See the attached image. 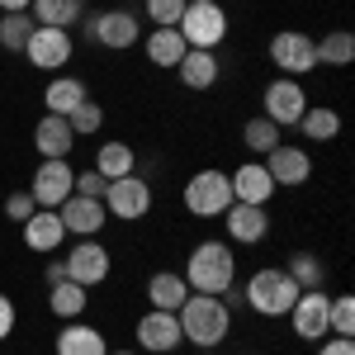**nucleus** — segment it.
<instances>
[{"label":"nucleus","instance_id":"1","mask_svg":"<svg viewBox=\"0 0 355 355\" xmlns=\"http://www.w3.org/2000/svg\"><path fill=\"white\" fill-rule=\"evenodd\" d=\"M175 322H180V336L199 346V351H218L223 341L232 336V308L218 299V294H190V299L175 308Z\"/></svg>","mask_w":355,"mask_h":355},{"label":"nucleus","instance_id":"2","mask_svg":"<svg viewBox=\"0 0 355 355\" xmlns=\"http://www.w3.org/2000/svg\"><path fill=\"white\" fill-rule=\"evenodd\" d=\"M185 284H190V294H227L232 284H237V256H232V246L227 242H199L185 256Z\"/></svg>","mask_w":355,"mask_h":355},{"label":"nucleus","instance_id":"3","mask_svg":"<svg viewBox=\"0 0 355 355\" xmlns=\"http://www.w3.org/2000/svg\"><path fill=\"white\" fill-rule=\"evenodd\" d=\"M299 294L303 289L289 279L284 266H261V270L242 284V299H246V308H251L256 318H289V308H294Z\"/></svg>","mask_w":355,"mask_h":355},{"label":"nucleus","instance_id":"4","mask_svg":"<svg viewBox=\"0 0 355 355\" xmlns=\"http://www.w3.org/2000/svg\"><path fill=\"white\" fill-rule=\"evenodd\" d=\"M180 38L185 48H204V53H218L223 38H227V10L218 0H185V15H180Z\"/></svg>","mask_w":355,"mask_h":355},{"label":"nucleus","instance_id":"5","mask_svg":"<svg viewBox=\"0 0 355 355\" xmlns=\"http://www.w3.org/2000/svg\"><path fill=\"white\" fill-rule=\"evenodd\" d=\"M180 204L190 209L194 218H223V214H227V204H232L227 171H218V166L194 171L190 180H185V190H180Z\"/></svg>","mask_w":355,"mask_h":355},{"label":"nucleus","instance_id":"6","mask_svg":"<svg viewBox=\"0 0 355 355\" xmlns=\"http://www.w3.org/2000/svg\"><path fill=\"white\" fill-rule=\"evenodd\" d=\"M81 24H85V43L110 48V53H128L142 38V24H137L133 10H95V15H85Z\"/></svg>","mask_w":355,"mask_h":355},{"label":"nucleus","instance_id":"7","mask_svg":"<svg viewBox=\"0 0 355 355\" xmlns=\"http://www.w3.org/2000/svg\"><path fill=\"white\" fill-rule=\"evenodd\" d=\"M152 204H157V194H152V180H142V175H119L110 180V190H105V214L119 223H142L152 214Z\"/></svg>","mask_w":355,"mask_h":355},{"label":"nucleus","instance_id":"8","mask_svg":"<svg viewBox=\"0 0 355 355\" xmlns=\"http://www.w3.org/2000/svg\"><path fill=\"white\" fill-rule=\"evenodd\" d=\"M270 67L279 76H294L303 81L308 71H318V53H313V38L299 33V28H279L270 38Z\"/></svg>","mask_w":355,"mask_h":355},{"label":"nucleus","instance_id":"9","mask_svg":"<svg viewBox=\"0 0 355 355\" xmlns=\"http://www.w3.org/2000/svg\"><path fill=\"white\" fill-rule=\"evenodd\" d=\"M62 266H67V279H76V284H85V289H95V284L110 279L114 256H110V246L100 242V237H81V242L62 256Z\"/></svg>","mask_w":355,"mask_h":355},{"label":"nucleus","instance_id":"10","mask_svg":"<svg viewBox=\"0 0 355 355\" xmlns=\"http://www.w3.org/2000/svg\"><path fill=\"white\" fill-rule=\"evenodd\" d=\"M261 105H266V119L275 128H299L303 110H308V90L294 76H275L266 90H261Z\"/></svg>","mask_w":355,"mask_h":355},{"label":"nucleus","instance_id":"11","mask_svg":"<svg viewBox=\"0 0 355 355\" xmlns=\"http://www.w3.org/2000/svg\"><path fill=\"white\" fill-rule=\"evenodd\" d=\"M76 53V38H71V28H33L24 43V57L38 67V71H62L67 62Z\"/></svg>","mask_w":355,"mask_h":355},{"label":"nucleus","instance_id":"12","mask_svg":"<svg viewBox=\"0 0 355 355\" xmlns=\"http://www.w3.org/2000/svg\"><path fill=\"white\" fill-rule=\"evenodd\" d=\"M331 294H322V289H303L299 299H294V308H289V322H294V336L299 341H322V336H331Z\"/></svg>","mask_w":355,"mask_h":355},{"label":"nucleus","instance_id":"13","mask_svg":"<svg viewBox=\"0 0 355 355\" xmlns=\"http://www.w3.org/2000/svg\"><path fill=\"white\" fill-rule=\"evenodd\" d=\"M71 190H76V171H71L67 157H62V162H43L33 171V185H28V194H33L38 209H62V204L71 199Z\"/></svg>","mask_w":355,"mask_h":355},{"label":"nucleus","instance_id":"14","mask_svg":"<svg viewBox=\"0 0 355 355\" xmlns=\"http://www.w3.org/2000/svg\"><path fill=\"white\" fill-rule=\"evenodd\" d=\"M185 336H180V322H175V313H162V308H147L142 318H137V351L142 355H171L180 346Z\"/></svg>","mask_w":355,"mask_h":355},{"label":"nucleus","instance_id":"15","mask_svg":"<svg viewBox=\"0 0 355 355\" xmlns=\"http://www.w3.org/2000/svg\"><path fill=\"white\" fill-rule=\"evenodd\" d=\"M266 171H270L275 190H299V185L313 180V157L303 147H294V142H279L270 157H266Z\"/></svg>","mask_w":355,"mask_h":355},{"label":"nucleus","instance_id":"16","mask_svg":"<svg viewBox=\"0 0 355 355\" xmlns=\"http://www.w3.org/2000/svg\"><path fill=\"white\" fill-rule=\"evenodd\" d=\"M57 218H62V227H67V237H100L105 223H110V214H105V199L71 194V199L57 209Z\"/></svg>","mask_w":355,"mask_h":355},{"label":"nucleus","instance_id":"17","mask_svg":"<svg viewBox=\"0 0 355 355\" xmlns=\"http://www.w3.org/2000/svg\"><path fill=\"white\" fill-rule=\"evenodd\" d=\"M223 223H227V237L242 246H261L270 237V209L266 204H227Z\"/></svg>","mask_w":355,"mask_h":355},{"label":"nucleus","instance_id":"18","mask_svg":"<svg viewBox=\"0 0 355 355\" xmlns=\"http://www.w3.org/2000/svg\"><path fill=\"white\" fill-rule=\"evenodd\" d=\"M227 185H232V204H266L275 199V180L266 162H242L237 171H227Z\"/></svg>","mask_w":355,"mask_h":355},{"label":"nucleus","instance_id":"19","mask_svg":"<svg viewBox=\"0 0 355 355\" xmlns=\"http://www.w3.org/2000/svg\"><path fill=\"white\" fill-rule=\"evenodd\" d=\"M33 147L43 152V162H62V157H71L76 133H71V123H67L62 114H43L38 128H33Z\"/></svg>","mask_w":355,"mask_h":355},{"label":"nucleus","instance_id":"20","mask_svg":"<svg viewBox=\"0 0 355 355\" xmlns=\"http://www.w3.org/2000/svg\"><path fill=\"white\" fill-rule=\"evenodd\" d=\"M19 227H24V246L38 251V256H53V251H62V242H67V227L57 218V209H38V214L28 223H19Z\"/></svg>","mask_w":355,"mask_h":355},{"label":"nucleus","instance_id":"21","mask_svg":"<svg viewBox=\"0 0 355 355\" xmlns=\"http://www.w3.org/2000/svg\"><path fill=\"white\" fill-rule=\"evenodd\" d=\"M175 76H180V85H185V90H214V85H218V76H223L218 53H204V48H190V53L180 57Z\"/></svg>","mask_w":355,"mask_h":355},{"label":"nucleus","instance_id":"22","mask_svg":"<svg viewBox=\"0 0 355 355\" xmlns=\"http://www.w3.org/2000/svg\"><path fill=\"white\" fill-rule=\"evenodd\" d=\"M57 355H110V341H105V331L90 327V322H67V327L57 331Z\"/></svg>","mask_w":355,"mask_h":355},{"label":"nucleus","instance_id":"23","mask_svg":"<svg viewBox=\"0 0 355 355\" xmlns=\"http://www.w3.org/2000/svg\"><path fill=\"white\" fill-rule=\"evenodd\" d=\"M142 53L152 67H166V71H175L180 67V57L190 53L185 48V38H180V28H152L147 38H142Z\"/></svg>","mask_w":355,"mask_h":355},{"label":"nucleus","instance_id":"24","mask_svg":"<svg viewBox=\"0 0 355 355\" xmlns=\"http://www.w3.org/2000/svg\"><path fill=\"white\" fill-rule=\"evenodd\" d=\"M28 15L38 28H76L85 19V0H33Z\"/></svg>","mask_w":355,"mask_h":355},{"label":"nucleus","instance_id":"25","mask_svg":"<svg viewBox=\"0 0 355 355\" xmlns=\"http://www.w3.org/2000/svg\"><path fill=\"white\" fill-rule=\"evenodd\" d=\"M85 308H90L85 284H76V279L48 284V313H53V318H62V322H76V318H85Z\"/></svg>","mask_w":355,"mask_h":355},{"label":"nucleus","instance_id":"26","mask_svg":"<svg viewBox=\"0 0 355 355\" xmlns=\"http://www.w3.org/2000/svg\"><path fill=\"white\" fill-rule=\"evenodd\" d=\"M85 100H90V90H85L81 76H53V81H48V90H43V110H48V114H62V119L76 110V105H85Z\"/></svg>","mask_w":355,"mask_h":355},{"label":"nucleus","instance_id":"27","mask_svg":"<svg viewBox=\"0 0 355 355\" xmlns=\"http://www.w3.org/2000/svg\"><path fill=\"white\" fill-rule=\"evenodd\" d=\"M185 299H190V284H185V275L157 270L152 279H147V303H152V308H162V313H175V308H180Z\"/></svg>","mask_w":355,"mask_h":355},{"label":"nucleus","instance_id":"28","mask_svg":"<svg viewBox=\"0 0 355 355\" xmlns=\"http://www.w3.org/2000/svg\"><path fill=\"white\" fill-rule=\"evenodd\" d=\"M313 53H318V67H351L355 62V33L351 28H331L322 38H313Z\"/></svg>","mask_w":355,"mask_h":355},{"label":"nucleus","instance_id":"29","mask_svg":"<svg viewBox=\"0 0 355 355\" xmlns=\"http://www.w3.org/2000/svg\"><path fill=\"white\" fill-rule=\"evenodd\" d=\"M95 171H100L105 180L133 175V171H137V152H133V142H100V147H95Z\"/></svg>","mask_w":355,"mask_h":355},{"label":"nucleus","instance_id":"30","mask_svg":"<svg viewBox=\"0 0 355 355\" xmlns=\"http://www.w3.org/2000/svg\"><path fill=\"white\" fill-rule=\"evenodd\" d=\"M284 270H289V279H294L299 289H327V261H322L318 251H294Z\"/></svg>","mask_w":355,"mask_h":355},{"label":"nucleus","instance_id":"31","mask_svg":"<svg viewBox=\"0 0 355 355\" xmlns=\"http://www.w3.org/2000/svg\"><path fill=\"white\" fill-rule=\"evenodd\" d=\"M299 128L308 142H331V137L341 133V114L331 110V105H308L299 119Z\"/></svg>","mask_w":355,"mask_h":355},{"label":"nucleus","instance_id":"32","mask_svg":"<svg viewBox=\"0 0 355 355\" xmlns=\"http://www.w3.org/2000/svg\"><path fill=\"white\" fill-rule=\"evenodd\" d=\"M242 142H246V152H251V157H270L275 147L284 142V128H275L266 114H256V119H246Z\"/></svg>","mask_w":355,"mask_h":355},{"label":"nucleus","instance_id":"33","mask_svg":"<svg viewBox=\"0 0 355 355\" xmlns=\"http://www.w3.org/2000/svg\"><path fill=\"white\" fill-rule=\"evenodd\" d=\"M33 15L28 10H19V15H0V48L5 53H24V43H28V33H33Z\"/></svg>","mask_w":355,"mask_h":355},{"label":"nucleus","instance_id":"34","mask_svg":"<svg viewBox=\"0 0 355 355\" xmlns=\"http://www.w3.org/2000/svg\"><path fill=\"white\" fill-rule=\"evenodd\" d=\"M67 123H71L76 137H95L105 128V105H100V100H85V105H76V110L67 114Z\"/></svg>","mask_w":355,"mask_h":355},{"label":"nucleus","instance_id":"35","mask_svg":"<svg viewBox=\"0 0 355 355\" xmlns=\"http://www.w3.org/2000/svg\"><path fill=\"white\" fill-rule=\"evenodd\" d=\"M142 10H147V19L157 28H175L180 15H185V0H142Z\"/></svg>","mask_w":355,"mask_h":355},{"label":"nucleus","instance_id":"36","mask_svg":"<svg viewBox=\"0 0 355 355\" xmlns=\"http://www.w3.org/2000/svg\"><path fill=\"white\" fill-rule=\"evenodd\" d=\"M327 322H331V336H355V303L346 299V294H336V299H331Z\"/></svg>","mask_w":355,"mask_h":355},{"label":"nucleus","instance_id":"37","mask_svg":"<svg viewBox=\"0 0 355 355\" xmlns=\"http://www.w3.org/2000/svg\"><path fill=\"white\" fill-rule=\"evenodd\" d=\"M33 214H38V204H33V194H28V190L5 194V218H10V223H28Z\"/></svg>","mask_w":355,"mask_h":355},{"label":"nucleus","instance_id":"38","mask_svg":"<svg viewBox=\"0 0 355 355\" xmlns=\"http://www.w3.org/2000/svg\"><path fill=\"white\" fill-rule=\"evenodd\" d=\"M105 190H110V180L90 166V171H76V190L71 194H85V199H105Z\"/></svg>","mask_w":355,"mask_h":355},{"label":"nucleus","instance_id":"39","mask_svg":"<svg viewBox=\"0 0 355 355\" xmlns=\"http://www.w3.org/2000/svg\"><path fill=\"white\" fill-rule=\"evenodd\" d=\"M318 355H355V341L351 336H322L318 341Z\"/></svg>","mask_w":355,"mask_h":355},{"label":"nucleus","instance_id":"40","mask_svg":"<svg viewBox=\"0 0 355 355\" xmlns=\"http://www.w3.org/2000/svg\"><path fill=\"white\" fill-rule=\"evenodd\" d=\"M15 318H19V313H15V299H10V294H0V341L15 331Z\"/></svg>","mask_w":355,"mask_h":355},{"label":"nucleus","instance_id":"41","mask_svg":"<svg viewBox=\"0 0 355 355\" xmlns=\"http://www.w3.org/2000/svg\"><path fill=\"white\" fill-rule=\"evenodd\" d=\"M43 279H48V284H62V279H67V266H62V261H48V266H43Z\"/></svg>","mask_w":355,"mask_h":355},{"label":"nucleus","instance_id":"42","mask_svg":"<svg viewBox=\"0 0 355 355\" xmlns=\"http://www.w3.org/2000/svg\"><path fill=\"white\" fill-rule=\"evenodd\" d=\"M28 5H33V0H0V15H19Z\"/></svg>","mask_w":355,"mask_h":355},{"label":"nucleus","instance_id":"43","mask_svg":"<svg viewBox=\"0 0 355 355\" xmlns=\"http://www.w3.org/2000/svg\"><path fill=\"white\" fill-rule=\"evenodd\" d=\"M110 355H142V351H110Z\"/></svg>","mask_w":355,"mask_h":355},{"label":"nucleus","instance_id":"44","mask_svg":"<svg viewBox=\"0 0 355 355\" xmlns=\"http://www.w3.org/2000/svg\"><path fill=\"white\" fill-rule=\"evenodd\" d=\"M199 355H218V351H199Z\"/></svg>","mask_w":355,"mask_h":355}]
</instances>
